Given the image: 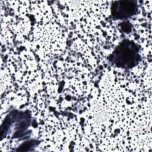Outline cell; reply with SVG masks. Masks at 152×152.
<instances>
[{"label":"cell","mask_w":152,"mask_h":152,"mask_svg":"<svg viewBox=\"0 0 152 152\" xmlns=\"http://www.w3.org/2000/svg\"><path fill=\"white\" fill-rule=\"evenodd\" d=\"M135 10V4L131 1H117L112 7L113 15L118 17L131 15Z\"/></svg>","instance_id":"obj_1"}]
</instances>
